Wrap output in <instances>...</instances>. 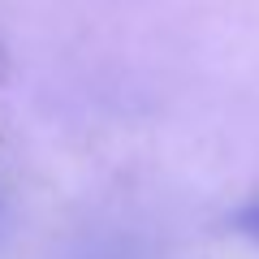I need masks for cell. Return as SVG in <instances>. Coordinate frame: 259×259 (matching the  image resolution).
Here are the masks:
<instances>
[{"label": "cell", "instance_id": "6da1fadb", "mask_svg": "<svg viewBox=\"0 0 259 259\" xmlns=\"http://www.w3.org/2000/svg\"><path fill=\"white\" fill-rule=\"evenodd\" d=\"M238 229H242V238H250L259 246V203H246L238 212Z\"/></svg>", "mask_w": 259, "mask_h": 259}]
</instances>
